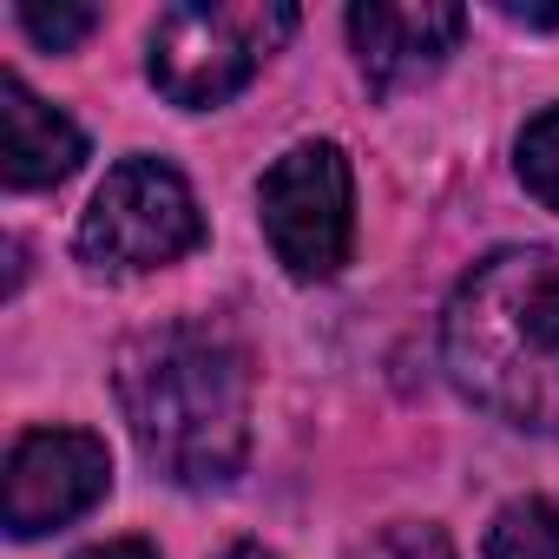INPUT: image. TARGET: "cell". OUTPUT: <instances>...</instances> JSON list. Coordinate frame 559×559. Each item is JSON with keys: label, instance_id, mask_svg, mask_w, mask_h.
Instances as JSON below:
<instances>
[{"label": "cell", "instance_id": "obj_1", "mask_svg": "<svg viewBox=\"0 0 559 559\" xmlns=\"http://www.w3.org/2000/svg\"><path fill=\"white\" fill-rule=\"evenodd\" d=\"M145 467L171 487H224L250 454V362L204 323H165L119 349L112 369Z\"/></svg>", "mask_w": 559, "mask_h": 559}, {"label": "cell", "instance_id": "obj_2", "mask_svg": "<svg viewBox=\"0 0 559 559\" xmlns=\"http://www.w3.org/2000/svg\"><path fill=\"white\" fill-rule=\"evenodd\" d=\"M454 389L526 435H559V257L513 243L480 257L441 317Z\"/></svg>", "mask_w": 559, "mask_h": 559}, {"label": "cell", "instance_id": "obj_3", "mask_svg": "<svg viewBox=\"0 0 559 559\" xmlns=\"http://www.w3.org/2000/svg\"><path fill=\"white\" fill-rule=\"evenodd\" d=\"M290 34H297L290 0H191V8H165L152 21L145 73L171 106L204 112L237 99Z\"/></svg>", "mask_w": 559, "mask_h": 559}, {"label": "cell", "instance_id": "obj_4", "mask_svg": "<svg viewBox=\"0 0 559 559\" xmlns=\"http://www.w3.org/2000/svg\"><path fill=\"white\" fill-rule=\"evenodd\" d=\"M198 243H204V217H198L185 171L165 158H145V152L119 158L80 217V257L93 270H119V276L165 270V263L191 257Z\"/></svg>", "mask_w": 559, "mask_h": 559}, {"label": "cell", "instance_id": "obj_5", "mask_svg": "<svg viewBox=\"0 0 559 559\" xmlns=\"http://www.w3.org/2000/svg\"><path fill=\"white\" fill-rule=\"evenodd\" d=\"M257 217H263L276 263L297 284L336 276L356 243V178H349L343 145H330V139L290 145L257 185Z\"/></svg>", "mask_w": 559, "mask_h": 559}, {"label": "cell", "instance_id": "obj_6", "mask_svg": "<svg viewBox=\"0 0 559 559\" xmlns=\"http://www.w3.org/2000/svg\"><path fill=\"white\" fill-rule=\"evenodd\" d=\"M112 487V448L86 428H34L8 454V533L40 539L93 513Z\"/></svg>", "mask_w": 559, "mask_h": 559}, {"label": "cell", "instance_id": "obj_7", "mask_svg": "<svg viewBox=\"0 0 559 559\" xmlns=\"http://www.w3.org/2000/svg\"><path fill=\"white\" fill-rule=\"evenodd\" d=\"M461 34H467V14L441 8V0H369V8L349 14V40L376 93L428 80L454 53Z\"/></svg>", "mask_w": 559, "mask_h": 559}, {"label": "cell", "instance_id": "obj_8", "mask_svg": "<svg viewBox=\"0 0 559 559\" xmlns=\"http://www.w3.org/2000/svg\"><path fill=\"white\" fill-rule=\"evenodd\" d=\"M86 158V132L47 106L21 73H0V178L14 191H47L67 185Z\"/></svg>", "mask_w": 559, "mask_h": 559}, {"label": "cell", "instance_id": "obj_9", "mask_svg": "<svg viewBox=\"0 0 559 559\" xmlns=\"http://www.w3.org/2000/svg\"><path fill=\"white\" fill-rule=\"evenodd\" d=\"M487 559H559V507L539 493L507 500L487 526Z\"/></svg>", "mask_w": 559, "mask_h": 559}, {"label": "cell", "instance_id": "obj_10", "mask_svg": "<svg viewBox=\"0 0 559 559\" xmlns=\"http://www.w3.org/2000/svg\"><path fill=\"white\" fill-rule=\"evenodd\" d=\"M520 185L546 211H559V106H546L539 119H526V132H520Z\"/></svg>", "mask_w": 559, "mask_h": 559}, {"label": "cell", "instance_id": "obj_11", "mask_svg": "<svg viewBox=\"0 0 559 559\" xmlns=\"http://www.w3.org/2000/svg\"><path fill=\"white\" fill-rule=\"evenodd\" d=\"M349 559H461V552H454V539H448L441 526H428V520H395V526L356 539Z\"/></svg>", "mask_w": 559, "mask_h": 559}, {"label": "cell", "instance_id": "obj_12", "mask_svg": "<svg viewBox=\"0 0 559 559\" xmlns=\"http://www.w3.org/2000/svg\"><path fill=\"white\" fill-rule=\"evenodd\" d=\"M21 27H27V40H40L47 53H67V47H80V40L99 27V8H21Z\"/></svg>", "mask_w": 559, "mask_h": 559}, {"label": "cell", "instance_id": "obj_13", "mask_svg": "<svg viewBox=\"0 0 559 559\" xmlns=\"http://www.w3.org/2000/svg\"><path fill=\"white\" fill-rule=\"evenodd\" d=\"M80 559H158L145 539H106V546H86Z\"/></svg>", "mask_w": 559, "mask_h": 559}, {"label": "cell", "instance_id": "obj_14", "mask_svg": "<svg viewBox=\"0 0 559 559\" xmlns=\"http://www.w3.org/2000/svg\"><path fill=\"white\" fill-rule=\"evenodd\" d=\"M500 14L520 27H559V8H513V0H500Z\"/></svg>", "mask_w": 559, "mask_h": 559}, {"label": "cell", "instance_id": "obj_15", "mask_svg": "<svg viewBox=\"0 0 559 559\" xmlns=\"http://www.w3.org/2000/svg\"><path fill=\"white\" fill-rule=\"evenodd\" d=\"M217 559H276V552H263L257 539H237V546H230V552H217Z\"/></svg>", "mask_w": 559, "mask_h": 559}]
</instances>
